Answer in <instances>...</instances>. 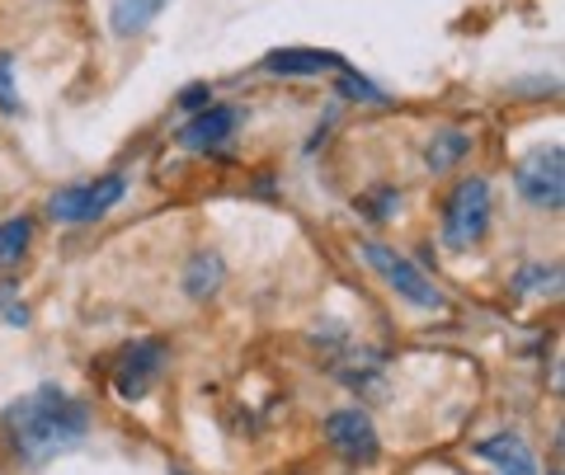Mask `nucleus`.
Returning <instances> with one entry per match:
<instances>
[{
    "instance_id": "f257e3e1",
    "label": "nucleus",
    "mask_w": 565,
    "mask_h": 475,
    "mask_svg": "<svg viewBox=\"0 0 565 475\" xmlns=\"http://www.w3.org/2000/svg\"><path fill=\"white\" fill-rule=\"evenodd\" d=\"M0 424H6L14 456H24L29 466H47V462H57V456L76 452L85 443V433H90V410H85L76 396L57 391V386H39L33 396L14 400L10 410L0 414Z\"/></svg>"
},
{
    "instance_id": "f03ea898",
    "label": "nucleus",
    "mask_w": 565,
    "mask_h": 475,
    "mask_svg": "<svg viewBox=\"0 0 565 475\" xmlns=\"http://www.w3.org/2000/svg\"><path fill=\"white\" fill-rule=\"evenodd\" d=\"M490 231V184L481 174H467V180H457L448 203H444V240L448 250H471V245H481Z\"/></svg>"
},
{
    "instance_id": "7ed1b4c3",
    "label": "nucleus",
    "mask_w": 565,
    "mask_h": 475,
    "mask_svg": "<svg viewBox=\"0 0 565 475\" xmlns=\"http://www.w3.org/2000/svg\"><path fill=\"white\" fill-rule=\"evenodd\" d=\"M359 250H363V259L386 278V283H392V292L405 296L411 306H419V311H448V296L438 292L401 250H392V245H382V240H363Z\"/></svg>"
},
{
    "instance_id": "20e7f679",
    "label": "nucleus",
    "mask_w": 565,
    "mask_h": 475,
    "mask_svg": "<svg viewBox=\"0 0 565 475\" xmlns=\"http://www.w3.org/2000/svg\"><path fill=\"white\" fill-rule=\"evenodd\" d=\"M514 188L533 207H542V213H561V203H565V151L552 142V147H537L533 155H523L519 170H514Z\"/></svg>"
},
{
    "instance_id": "39448f33",
    "label": "nucleus",
    "mask_w": 565,
    "mask_h": 475,
    "mask_svg": "<svg viewBox=\"0 0 565 475\" xmlns=\"http://www.w3.org/2000/svg\"><path fill=\"white\" fill-rule=\"evenodd\" d=\"M128 193V180L122 174H104V180H90V184H71V188H57L47 203V217L52 222H66V226H81V222H95L104 217L109 207Z\"/></svg>"
},
{
    "instance_id": "423d86ee",
    "label": "nucleus",
    "mask_w": 565,
    "mask_h": 475,
    "mask_svg": "<svg viewBox=\"0 0 565 475\" xmlns=\"http://www.w3.org/2000/svg\"><path fill=\"white\" fill-rule=\"evenodd\" d=\"M161 373H166V344L161 339H137V344L122 348V358L114 367V391L122 400H141Z\"/></svg>"
},
{
    "instance_id": "0eeeda50",
    "label": "nucleus",
    "mask_w": 565,
    "mask_h": 475,
    "mask_svg": "<svg viewBox=\"0 0 565 475\" xmlns=\"http://www.w3.org/2000/svg\"><path fill=\"white\" fill-rule=\"evenodd\" d=\"M326 438H330V447L344 456V462H359L367 466L377 456V429H373V419H367L363 410H340V414H330L326 419Z\"/></svg>"
},
{
    "instance_id": "6e6552de",
    "label": "nucleus",
    "mask_w": 565,
    "mask_h": 475,
    "mask_svg": "<svg viewBox=\"0 0 565 475\" xmlns=\"http://www.w3.org/2000/svg\"><path fill=\"white\" fill-rule=\"evenodd\" d=\"M236 122H241L236 109H226V104H203L199 118H189L184 128H180V147L212 155V151H222L236 137Z\"/></svg>"
},
{
    "instance_id": "1a4fd4ad",
    "label": "nucleus",
    "mask_w": 565,
    "mask_h": 475,
    "mask_svg": "<svg viewBox=\"0 0 565 475\" xmlns=\"http://www.w3.org/2000/svg\"><path fill=\"white\" fill-rule=\"evenodd\" d=\"M344 66L349 62L340 52H326V47H278L264 57V72L269 76H326V72L340 76Z\"/></svg>"
},
{
    "instance_id": "9d476101",
    "label": "nucleus",
    "mask_w": 565,
    "mask_h": 475,
    "mask_svg": "<svg viewBox=\"0 0 565 475\" xmlns=\"http://www.w3.org/2000/svg\"><path fill=\"white\" fill-rule=\"evenodd\" d=\"M476 456H481V462H494V466H500V475H537V456H533V447H527L519 433L486 438V443H476Z\"/></svg>"
},
{
    "instance_id": "9b49d317",
    "label": "nucleus",
    "mask_w": 565,
    "mask_h": 475,
    "mask_svg": "<svg viewBox=\"0 0 565 475\" xmlns=\"http://www.w3.org/2000/svg\"><path fill=\"white\" fill-rule=\"evenodd\" d=\"M166 0H114L109 6V24L118 39H137V33H147L156 20H161Z\"/></svg>"
},
{
    "instance_id": "f8f14e48",
    "label": "nucleus",
    "mask_w": 565,
    "mask_h": 475,
    "mask_svg": "<svg viewBox=\"0 0 565 475\" xmlns=\"http://www.w3.org/2000/svg\"><path fill=\"white\" fill-rule=\"evenodd\" d=\"M471 151V137L467 132H438L429 147H424V165H429L434 174H444V170H452L462 155Z\"/></svg>"
},
{
    "instance_id": "ddd939ff",
    "label": "nucleus",
    "mask_w": 565,
    "mask_h": 475,
    "mask_svg": "<svg viewBox=\"0 0 565 475\" xmlns=\"http://www.w3.org/2000/svg\"><path fill=\"white\" fill-rule=\"evenodd\" d=\"M222 273H226V263L217 259V255H193V263H189V273H184V288L193 292V296H212L222 288Z\"/></svg>"
},
{
    "instance_id": "4468645a",
    "label": "nucleus",
    "mask_w": 565,
    "mask_h": 475,
    "mask_svg": "<svg viewBox=\"0 0 565 475\" xmlns=\"http://www.w3.org/2000/svg\"><path fill=\"white\" fill-rule=\"evenodd\" d=\"M29 240H33V222H29V217H10V222H0V269L20 263V259H24V250H29Z\"/></svg>"
},
{
    "instance_id": "2eb2a0df",
    "label": "nucleus",
    "mask_w": 565,
    "mask_h": 475,
    "mask_svg": "<svg viewBox=\"0 0 565 475\" xmlns=\"http://www.w3.org/2000/svg\"><path fill=\"white\" fill-rule=\"evenodd\" d=\"M0 109L20 114V90H14V80H10V52H0Z\"/></svg>"
},
{
    "instance_id": "dca6fc26",
    "label": "nucleus",
    "mask_w": 565,
    "mask_h": 475,
    "mask_svg": "<svg viewBox=\"0 0 565 475\" xmlns=\"http://www.w3.org/2000/svg\"><path fill=\"white\" fill-rule=\"evenodd\" d=\"M207 99H212V90H207V85H189V90L180 95V104H184V109H203Z\"/></svg>"
},
{
    "instance_id": "f3484780",
    "label": "nucleus",
    "mask_w": 565,
    "mask_h": 475,
    "mask_svg": "<svg viewBox=\"0 0 565 475\" xmlns=\"http://www.w3.org/2000/svg\"><path fill=\"white\" fill-rule=\"evenodd\" d=\"M552 475H561V471H552Z\"/></svg>"
}]
</instances>
